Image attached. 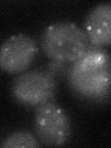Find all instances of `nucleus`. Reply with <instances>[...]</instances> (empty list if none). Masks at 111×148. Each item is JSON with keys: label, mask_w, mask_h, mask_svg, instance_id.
<instances>
[{"label": "nucleus", "mask_w": 111, "mask_h": 148, "mask_svg": "<svg viewBox=\"0 0 111 148\" xmlns=\"http://www.w3.org/2000/svg\"><path fill=\"white\" fill-rule=\"evenodd\" d=\"M110 58L100 46L90 45L69 69V84L82 98L101 100L108 96L111 83Z\"/></svg>", "instance_id": "obj_1"}, {"label": "nucleus", "mask_w": 111, "mask_h": 148, "mask_svg": "<svg viewBox=\"0 0 111 148\" xmlns=\"http://www.w3.org/2000/svg\"><path fill=\"white\" fill-rule=\"evenodd\" d=\"M90 42L85 32L72 22H56L49 25L41 37L44 53L54 61L74 62L85 53Z\"/></svg>", "instance_id": "obj_2"}, {"label": "nucleus", "mask_w": 111, "mask_h": 148, "mask_svg": "<svg viewBox=\"0 0 111 148\" xmlns=\"http://www.w3.org/2000/svg\"><path fill=\"white\" fill-rule=\"evenodd\" d=\"M34 131L38 141L47 146H62L71 137V122L67 111L53 101L37 106Z\"/></svg>", "instance_id": "obj_3"}, {"label": "nucleus", "mask_w": 111, "mask_h": 148, "mask_svg": "<svg viewBox=\"0 0 111 148\" xmlns=\"http://www.w3.org/2000/svg\"><path fill=\"white\" fill-rule=\"evenodd\" d=\"M57 83L52 74L40 69L18 74L12 81L10 91L13 99L23 106H38L52 101Z\"/></svg>", "instance_id": "obj_4"}, {"label": "nucleus", "mask_w": 111, "mask_h": 148, "mask_svg": "<svg viewBox=\"0 0 111 148\" xmlns=\"http://www.w3.org/2000/svg\"><path fill=\"white\" fill-rule=\"evenodd\" d=\"M38 52L35 41L31 36L18 34L8 37L0 45V69L18 74L32 63Z\"/></svg>", "instance_id": "obj_5"}, {"label": "nucleus", "mask_w": 111, "mask_h": 148, "mask_svg": "<svg viewBox=\"0 0 111 148\" xmlns=\"http://www.w3.org/2000/svg\"><path fill=\"white\" fill-rule=\"evenodd\" d=\"M83 31L90 45L108 46L111 41V4L101 3L92 8L86 17Z\"/></svg>", "instance_id": "obj_6"}, {"label": "nucleus", "mask_w": 111, "mask_h": 148, "mask_svg": "<svg viewBox=\"0 0 111 148\" xmlns=\"http://www.w3.org/2000/svg\"><path fill=\"white\" fill-rule=\"evenodd\" d=\"M39 146L38 139L32 132L25 130L12 132L2 143V147L4 148H37Z\"/></svg>", "instance_id": "obj_7"}]
</instances>
